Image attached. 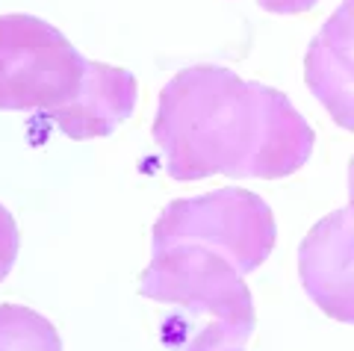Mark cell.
<instances>
[{"label": "cell", "mask_w": 354, "mask_h": 351, "mask_svg": "<svg viewBox=\"0 0 354 351\" xmlns=\"http://www.w3.org/2000/svg\"><path fill=\"white\" fill-rule=\"evenodd\" d=\"M153 139L174 180H274L310 160L316 133L283 92L230 68L192 65L160 92Z\"/></svg>", "instance_id": "1"}, {"label": "cell", "mask_w": 354, "mask_h": 351, "mask_svg": "<svg viewBox=\"0 0 354 351\" xmlns=\"http://www.w3.org/2000/svg\"><path fill=\"white\" fill-rule=\"evenodd\" d=\"M139 295L174 307L162 334L177 351H236L257 325L245 275L201 245L151 251Z\"/></svg>", "instance_id": "2"}, {"label": "cell", "mask_w": 354, "mask_h": 351, "mask_svg": "<svg viewBox=\"0 0 354 351\" xmlns=\"http://www.w3.org/2000/svg\"><path fill=\"white\" fill-rule=\"evenodd\" d=\"M278 243L274 213L248 189H216L201 198L171 201L151 230V251L201 245L248 275L269 260Z\"/></svg>", "instance_id": "3"}, {"label": "cell", "mask_w": 354, "mask_h": 351, "mask_svg": "<svg viewBox=\"0 0 354 351\" xmlns=\"http://www.w3.org/2000/svg\"><path fill=\"white\" fill-rule=\"evenodd\" d=\"M86 57L36 15H0V109L50 113L80 92Z\"/></svg>", "instance_id": "4"}, {"label": "cell", "mask_w": 354, "mask_h": 351, "mask_svg": "<svg viewBox=\"0 0 354 351\" xmlns=\"http://www.w3.org/2000/svg\"><path fill=\"white\" fill-rule=\"evenodd\" d=\"M298 278L319 310L354 325V210L328 213L298 248Z\"/></svg>", "instance_id": "5"}, {"label": "cell", "mask_w": 354, "mask_h": 351, "mask_svg": "<svg viewBox=\"0 0 354 351\" xmlns=\"http://www.w3.org/2000/svg\"><path fill=\"white\" fill-rule=\"evenodd\" d=\"M304 80L328 115L354 133V0H342L310 41Z\"/></svg>", "instance_id": "6"}, {"label": "cell", "mask_w": 354, "mask_h": 351, "mask_svg": "<svg viewBox=\"0 0 354 351\" xmlns=\"http://www.w3.org/2000/svg\"><path fill=\"white\" fill-rule=\"evenodd\" d=\"M139 101L136 77L106 62H86L83 86L68 104L44 113L68 139L86 142L115 133V127L130 118Z\"/></svg>", "instance_id": "7"}, {"label": "cell", "mask_w": 354, "mask_h": 351, "mask_svg": "<svg viewBox=\"0 0 354 351\" xmlns=\"http://www.w3.org/2000/svg\"><path fill=\"white\" fill-rule=\"evenodd\" d=\"M0 351H62V339L36 310L0 304Z\"/></svg>", "instance_id": "8"}, {"label": "cell", "mask_w": 354, "mask_h": 351, "mask_svg": "<svg viewBox=\"0 0 354 351\" xmlns=\"http://www.w3.org/2000/svg\"><path fill=\"white\" fill-rule=\"evenodd\" d=\"M18 245H21V236H18V225L12 213L0 204V283L3 278L12 272L15 260H18Z\"/></svg>", "instance_id": "9"}, {"label": "cell", "mask_w": 354, "mask_h": 351, "mask_svg": "<svg viewBox=\"0 0 354 351\" xmlns=\"http://www.w3.org/2000/svg\"><path fill=\"white\" fill-rule=\"evenodd\" d=\"M257 3L266 12H274V15H298V12L313 9L319 0H257Z\"/></svg>", "instance_id": "10"}, {"label": "cell", "mask_w": 354, "mask_h": 351, "mask_svg": "<svg viewBox=\"0 0 354 351\" xmlns=\"http://www.w3.org/2000/svg\"><path fill=\"white\" fill-rule=\"evenodd\" d=\"M348 207L354 210V157L348 162Z\"/></svg>", "instance_id": "11"}, {"label": "cell", "mask_w": 354, "mask_h": 351, "mask_svg": "<svg viewBox=\"0 0 354 351\" xmlns=\"http://www.w3.org/2000/svg\"><path fill=\"white\" fill-rule=\"evenodd\" d=\"M236 351H239V348H236Z\"/></svg>", "instance_id": "12"}]
</instances>
